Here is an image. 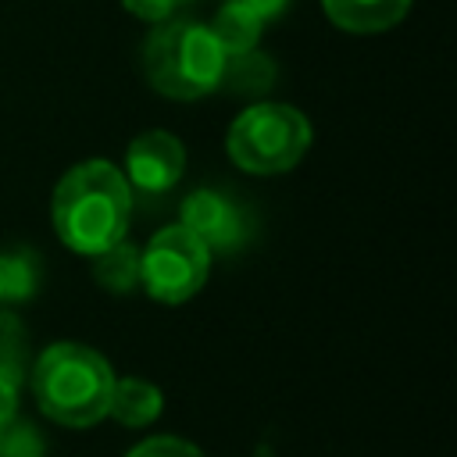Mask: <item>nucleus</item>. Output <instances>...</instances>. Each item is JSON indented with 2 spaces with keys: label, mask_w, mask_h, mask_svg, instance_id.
Returning <instances> with one entry per match:
<instances>
[{
  "label": "nucleus",
  "mask_w": 457,
  "mask_h": 457,
  "mask_svg": "<svg viewBox=\"0 0 457 457\" xmlns=\"http://www.w3.org/2000/svg\"><path fill=\"white\" fill-rule=\"evenodd\" d=\"M271 86H275V61L268 54H261L257 46L246 54H225L218 89L232 96H264Z\"/></svg>",
  "instance_id": "obj_11"
},
{
  "label": "nucleus",
  "mask_w": 457,
  "mask_h": 457,
  "mask_svg": "<svg viewBox=\"0 0 457 457\" xmlns=\"http://www.w3.org/2000/svg\"><path fill=\"white\" fill-rule=\"evenodd\" d=\"M39 286V261L32 250H4L0 253V307L21 303Z\"/></svg>",
  "instance_id": "obj_14"
},
{
  "label": "nucleus",
  "mask_w": 457,
  "mask_h": 457,
  "mask_svg": "<svg viewBox=\"0 0 457 457\" xmlns=\"http://www.w3.org/2000/svg\"><path fill=\"white\" fill-rule=\"evenodd\" d=\"M211 271V250L182 225H164L139 253V286L157 303H186L196 296Z\"/></svg>",
  "instance_id": "obj_5"
},
{
  "label": "nucleus",
  "mask_w": 457,
  "mask_h": 457,
  "mask_svg": "<svg viewBox=\"0 0 457 457\" xmlns=\"http://www.w3.org/2000/svg\"><path fill=\"white\" fill-rule=\"evenodd\" d=\"M161 407H164V396H161V389H157L154 382L136 378V375L114 378L107 414H111L114 421H121L125 428H143V425H150V421L161 414Z\"/></svg>",
  "instance_id": "obj_10"
},
{
  "label": "nucleus",
  "mask_w": 457,
  "mask_h": 457,
  "mask_svg": "<svg viewBox=\"0 0 457 457\" xmlns=\"http://www.w3.org/2000/svg\"><path fill=\"white\" fill-rule=\"evenodd\" d=\"M211 253H232V250H239L243 243H246V236H250V218H246V211L236 204V200H228V196H221V193H214V189H196V193H189L186 196V204H182V218H179Z\"/></svg>",
  "instance_id": "obj_7"
},
{
  "label": "nucleus",
  "mask_w": 457,
  "mask_h": 457,
  "mask_svg": "<svg viewBox=\"0 0 457 457\" xmlns=\"http://www.w3.org/2000/svg\"><path fill=\"white\" fill-rule=\"evenodd\" d=\"M25 371H29V332L18 314L0 307V425L18 414Z\"/></svg>",
  "instance_id": "obj_8"
},
{
  "label": "nucleus",
  "mask_w": 457,
  "mask_h": 457,
  "mask_svg": "<svg viewBox=\"0 0 457 457\" xmlns=\"http://www.w3.org/2000/svg\"><path fill=\"white\" fill-rule=\"evenodd\" d=\"M132 218V189L111 161L89 157L68 168L50 196V221L57 239L82 253L96 257L100 250L125 239Z\"/></svg>",
  "instance_id": "obj_1"
},
{
  "label": "nucleus",
  "mask_w": 457,
  "mask_h": 457,
  "mask_svg": "<svg viewBox=\"0 0 457 457\" xmlns=\"http://www.w3.org/2000/svg\"><path fill=\"white\" fill-rule=\"evenodd\" d=\"M125 457H204L189 439H179V436H154V439H143L139 446H132Z\"/></svg>",
  "instance_id": "obj_16"
},
{
  "label": "nucleus",
  "mask_w": 457,
  "mask_h": 457,
  "mask_svg": "<svg viewBox=\"0 0 457 457\" xmlns=\"http://www.w3.org/2000/svg\"><path fill=\"white\" fill-rule=\"evenodd\" d=\"M328 21L353 36L386 32L411 11V0H321Z\"/></svg>",
  "instance_id": "obj_9"
},
{
  "label": "nucleus",
  "mask_w": 457,
  "mask_h": 457,
  "mask_svg": "<svg viewBox=\"0 0 457 457\" xmlns=\"http://www.w3.org/2000/svg\"><path fill=\"white\" fill-rule=\"evenodd\" d=\"M136 18H143V21H168V18H175L189 0H121Z\"/></svg>",
  "instance_id": "obj_17"
},
{
  "label": "nucleus",
  "mask_w": 457,
  "mask_h": 457,
  "mask_svg": "<svg viewBox=\"0 0 457 457\" xmlns=\"http://www.w3.org/2000/svg\"><path fill=\"white\" fill-rule=\"evenodd\" d=\"M221 68L225 54L200 21H157L143 43V75L168 100H200L218 93Z\"/></svg>",
  "instance_id": "obj_3"
},
{
  "label": "nucleus",
  "mask_w": 457,
  "mask_h": 457,
  "mask_svg": "<svg viewBox=\"0 0 457 457\" xmlns=\"http://www.w3.org/2000/svg\"><path fill=\"white\" fill-rule=\"evenodd\" d=\"M228 4H239V7L250 11L257 21H271V18H278L293 0H228Z\"/></svg>",
  "instance_id": "obj_18"
},
{
  "label": "nucleus",
  "mask_w": 457,
  "mask_h": 457,
  "mask_svg": "<svg viewBox=\"0 0 457 457\" xmlns=\"http://www.w3.org/2000/svg\"><path fill=\"white\" fill-rule=\"evenodd\" d=\"M207 29H211L214 43L221 46V54H246V50L257 46L264 21H257V18H253L250 11H243L239 4H228V0H225Z\"/></svg>",
  "instance_id": "obj_12"
},
{
  "label": "nucleus",
  "mask_w": 457,
  "mask_h": 457,
  "mask_svg": "<svg viewBox=\"0 0 457 457\" xmlns=\"http://www.w3.org/2000/svg\"><path fill=\"white\" fill-rule=\"evenodd\" d=\"M29 386L50 421L68 428H89L107 418L114 371L107 357L86 343H54L36 357Z\"/></svg>",
  "instance_id": "obj_2"
},
{
  "label": "nucleus",
  "mask_w": 457,
  "mask_h": 457,
  "mask_svg": "<svg viewBox=\"0 0 457 457\" xmlns=\"http://www.w3.org/2000/svg\"><path fill=\"white\" fill-rule=\"evenodd\" d=\"M186 171V150L179 143V136L164 132V129H150L139 132L129 150H125V182L132 193H168Z\"/></svg>",
  "instance_id": "obj_6"
},
{
  "label": "nucleus",
  "mask_w": 457,
  "mask_h": 457,
  "mask_svg": "<svg viewBox=\"0 0 457 457\" xmlns=\"http://www.w3.org/2000/svg\"><path fill=\"white\" fill-rule=\"evenodd\" d=\"M93 278L107 293H132L139 286V250L132 243H114L93 257Z\"/></svg>",
  "instance_id": "obj_13"
},
{
  "label": "nucleus",
  "mask_w": 457,
  "mask_h": 457,
  "mask_svg": "<svg viewBox=\"0 0 457 457\" xmlns=\"http://www.w3.org/2000/svg\"><path fill=\"white\" fill-rule=\"evenodd\" d=\"M0 457H43V436L14 414L0 425Z\"/></svg>",
  "instance_id": "obj_15"
},
{
  "label": "nucleus",
  "mask_w": 457,
  "mask_h": 457,
  "mask_svg": "<svg viewBox=\"0 0 457 457\" xmlns=\"http://www.w3.org/2000/svg\"><path fill=\"white\" fill-rule=\"evenodd\" d=\"M311 146V121L293 104H253L225 136V150L236 168L250 175H282L300 164Z\"/></svg>",
  "instance_id": "obj_4"
}]
</instances>
